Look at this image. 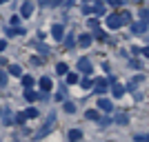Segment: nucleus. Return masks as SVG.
<instances>
[{"label": "nucleus", "mask_w": 149, "mask_h": 142, "mask_svg": "<svg viewBox=\"0 0 149 142\" xmlns=\"http://www.w3.org/2000/svg\"><path fill=\"white\" fill-rule=\"evenodd\" d=\"M54 127H56V116L51 113V116L47 118V124H45L42 129H40V131H38V133H36V138H45V136H47V133H49V131H54Z\"/></svg>", "instance_id": "nucleus-1"}, {"label": "nucleus", "mask_w": 149, "mask_h": 142, "mask_svg": "<svg viewBox=\"0 0 149 142\" xmlns=\"http://www.w3.org/2000/svg\"><path fill=\"white\" fill-rule=\"evenodd\" d=\"M107 27H109V29H120V27H123V18H120V13H111V16H107Z\"/></svg>", "instance_id": "nucleus-2"}, {"label": "nucleus", "mask_w": 149, "mask_h": 142, "mask_svg": "<svg viewBox=\"0 0 149 142\" xmlns=\"http://www.w3.org/2000/svg\"><path fill=\"white\" fill-rule=\"evenodd\" d=\"M96 107H98L100 111H105V113H109V111L113 109V105H111V102H109L107 98H100V100H98V105H96Z\"/></svg>", "instance_id": "nucleus-3"}, {"label": "nucleus", "mask_w": 149, "mask_h": 142, "mask_svg": "<svg viewBox=\"0 0 149 142\" xmlns=\"http://www.w3.org/2000/svg\"><path fill=\"white\" fill-rule=\"evenodd\" d=\"M93 87H96L93 91H98V93H105L107 89H109V80H102V78H100V80H96V82H93Z\"/></svg>", "instance_id": "nucleus-4"}, {"label": "nucleus", "mask_w": 149, "mask_h": 142, "mask_svg": "<svg viewBox=\"0 0 149 142\" xmlns=\"http://www.w3.org/2000/svg\"><path fill=\"white\" fill-rule=\"evenodd\" d=\"M131 31L134 33H145L147 31V22H143V20L140 22H131Z\"/></svg>", "instance_id": "nucleus-5"}, {"label": "nucleus", "mask_w": 149, "mask_h": 142, "mask_svg": "<svg viewBox=\"0 0 149 142\" xmlns=\"http://www.w3.org/2000/svg\"><path fill=\"white\" fill-rule=\"evenodd\" d=\"M82 140V131L80 129H71L69 131V142H80Z\"/></svg>", "instance_id": "nucleus-6"}, {"label": "nucleus", "mask_w": 149, "mask_h": 142, "mask_svg": "<svg viewBox=\"0 0 149 142\" xmlns=\"http://www.w3.org/2000/svg\"><path fill=\"white\" fill-rule=\"evenodd\" d=\"M78 69H80V71H85V73H89V71H91V64H89L87 58H80V60H78Z\"/></svg>", "instance_id": "nucleus-7"}, {"label": "nucleus", "mask_w": 149, "mask_h": 142, "mask_svg": "<svg viewBox=\"0 0 149 142\" xmlns=\"http://www.w3.org/2000/svg\"><path fill=\"white\" fill-rule=\"evenodd\" d=\"M20 13H22V16H25V18H29L31 13H33V5H31L29 0H27L25 5H22V9H20Z\"/></svg>", "instance_id": "nucleus-8"}, {"label": "nucleus", "mask_w": 149, "mask_h": 142, "mask_svg": "<svg viewBox=\"0 0 149 142\" xmlns=\"http://www.w3.org/2000/svg\"><path fill=\"white\" fill-rule=\"evenodd\" d=\"M62 31H65V29H62V25H54V27H51V36L56 38V40H60V38H62Z\"/></svg>", "instance_id": "nucleus-9"}, {"label": "nucleus", "mask_w": 149, "mask_h": 142, "mask_svg": "<svg viewBox=\"0 0 149 142\" xmlns=\"http://www.w3.org/2000/svg\"><path fill=\"white\" fill-rule=\"evenodd\" d=\"M40 89L42 91H51V78H47V76L40 78Z\"/></svg>", "instance_id": "nucleus-10"}, {"label": "nucleus", "mask_w": 149, "mask_h": 142, "mask_svg": "<svg viewBox=\"0 0 149 142\" xmlns=\"http://www.w3.org/2000/svg\"><path fill=\"white\" fill-rule=\"evenodd\" d=\"M9 73L16 76V78H20V76H22V69H20L18 64H9Z\"/></svg>", "instance_id": "nucleus-11"}, {"label": "nucleus", "mask_w": 149, "mask_h": 142, "mask_svg": "<svg viewBox=\"0 0 149 142\" xmlns=\"http://www.w3.org/2000/svg\"><path fill=\"white\" fill-rule=\"evenodd\" d=\"M22 87H25V89H31V87H33V76H22Z\"/></svg>", "instance_id": "nucleus-12"}, {"label": "nucleus", "mask_w": 149, "mask_h": 142, "mask_svg": "<svg viewBox=\"0 0 149 142\" xmlns=\"http://www.w3.org/2000/svg\"><path fill=\"white\" fill-rule=\"evenodd\" d=\"M85 118H87V120H100V113L96 111V109H89V111L85 113Z\"/></svg>", "instance_id": "nucleus-13"}, {"label": "nucleus", "mask_w": 149, "mask_h": 142, "mask_svg": "<svg viewBox=\"0 0 149 142\" xmlns=\"http://www.w3.org/2000/svg\"><path fill=\"white\" fill-rule=\"evenodd\" d=\"M56 71H58L60 76H67V73H69V69H67V64H65V62H58V64H56Z\"/></svg>", "instance_id": "nucleus-14"}, {"label": "nucleus", "mask_w": 149, "mask_h": 142, "mask_svg": "<svg viewBox=\"0 0 149 142\" xmlns=\"http://www.w3.org/2000/svg\"><path fill=\"white\" fill-rule=\"evenodd\" d=\"M25 100L33 102V100H38V93H36V91H31V89H27V91H25Z\"/></svg>", "instance_id": "nucleus-15"}, {"label": "nucleus", "mask_w": 149, "mask_h": 142, "mask_svg": "<svg viewBox=\"0 0 149 142\" xmlns=\"http://www.w3.org/2000/svg\"><path fill=\"white\" fill-rule=\"evenodd\" d=\"M91 40H93V38L89 36V33H87V36H80V44H82V47H89V44H91Z\"/></svg>", "instance_id": "nucleus-16"}, {"label": "nucleus", "mask_w": 149, "mask_h": 142, "mask_svg": "<svg viewBox=\"0 0 149 142\" xmlns=\"http://www.w3.org/2000/svg\"><path fill=\"white\" fill-rule=\"evenodd\" d=\"M62 109H65L67 113H76V105H74V102H65V107H62Z\"/></svg>", "instance_id": "nucleus-17"}, {"label": "nucleus", "mask_w": 149, "mask_h": 142, "mask_svg": "<svg viewBox=\"0 0 149 142\" xmlns=\"http://www.w3.org/2000/svg\"><path fill=\"white\" fill-rule=\"evenodd\" d=\"M140 20L149 25V9H140Z\"/></svg>", "instance_id": "nucleus-18"}, {"label": "nucleus", "mask_w": 149, "mask_h": 142, "mask_svg": "<svg viewBox=\"0 0 149 142\" xmlns=\"http://www.w3.org/2000/svg\"><path fill=\"white\" fill-rule=\"evenodd\" d=\"M120 18H123V25H129V22H131V16H129L127 11H123V13H120Z\"/></svg>", "instance_id": "nucleus-19"}, {"label": "nucleus", "mask_w": 149, "mask_h": 142, "mask_svg": "<svg viewBox=\"0 0 149 142\" xmlns=\"http://www.w3.org/2000/svg\"><path fill=\"white\" fill-rule=\"evenodd\" d=\"M123 93H125V89H123L120 85H116V87H113V96H116V98H120Z\"/></svg>", "instance_id": "nucleus-20"}, {"label": "nucleus", "mask_w": 149, "mask_h": 142, "mask_svg": "<svg viewBox=\"0 0 149 142\" xmlns=\"http://www.w3.org/2000/svg\"><path fill=\"white\" fill-rule=\"evenodd\" d=\"M74 82H78V76L76 73H67V85H74Z\"/></svg>", "instance_id": "nucleus-21"}, {"label": "nucleus", "mask_w": 149, "mask_h": 142, "mask_svg": "<svg viewBox=\"0 0 149 142\" xmlns=\"http://www.w3.org/2000/svg\"><path fill=\"white\" fill-rule=\"evenodd\" d=\"M11 120H13V113L7 109V111H5V122H7V124H11Z\"/></svg>", "instance_id": "nucleus-22"}, {"label": "nucleus", "mask_w": 149, "mask_h": 142, "mask_svg": "<svg viewBox=\"0 0 149 142\" xmlns=\"http://www.w3.org/2000/svg\"><path fill=\"white\" fill-rule=\"evenodd\" d=\"M116 122H118V124H127V116H125V113L116 116Z\"/></svg>", "instance_id": "nucleus-23"}, {"label": "nucleus", "mask_w": 149, "mask_h": 142, "mask_svg": "<svg viewBox=\"0 0 149 142\" xmlns=\"http://www.w3.org/2000/svg\"><path fill=\"white\" fill-rule=\"evenodd\" d=\"M93 11H96V13H102V11H105V5H102V2H96Z\"/></svg>", "instance_id": "nucleus-24"}, {"label": "nucleus", "mask_w": 149, "mask_h": 142, "mask_svg": "<svg viewBox=\"0 0 149 142\" xmlns=\"http://www.w3.org/2000/svg\"><path fill=\"white\" fill-rule=\"evenodd\" d=\"M91 29H98V18H89V22H87Z\"/></svg>", "instance_id": "nucleus-25"}, {"label": "nucleus", "mask_w": 149, "mask_h": 142, "mask_svg": "<svg viewBox=\"0 0 149 142\" xmlns=\"http://www.w3.org/2000/svg\"><path fill=\"white\" fill-rule=\"evenodd\" d=\"M25 120H27V113H18V116H16V122L18 124H22Z\"/></svg>", "instance_id": "nucleus-26"}, {"label": "nucleus", "mask_w": 149, "mask_h": 142, "mask_svg": "<svg viewBox=\"0 0 149 142\" xmlns=\"http://www.w3.org/2000/svg\"><path fill=\"white\" fill-rule=\"evenodd\" d=\"M25 113H27V118H36V116H38V111L33 109V107H31V109H27Z\"/></svg>", "instance_id": "nucleus-27"}, {"label": "nucleus", "mask_w": 149, "mask_h": 142, "mask_svg": "<svg viewBox=\"0 0 149 142\" xmlns=\"http://www.w3.org/2000/svg\"><path fill=\"white\" fill-rule=\"evenodd\" d=\"M82 87H85V89H91V87H93V82L89 80V78H85V80H82Z\"/></svg>", "instance_id": "nucleus-28"}, {"label": "nucleus", "mask_w": 149, "mask_h": 142, "mask_svg": "<svg viewBox=\"0 0 149 142\" xmlns=\"http://www.w3.org/2000/svg\"><path fill=\"white\" fill-rule=\"evenodd\" d=\"M65 44H67V47H74V44H76V40H74V38H71V36H69L67 40H65Z\"/></svg>", "instance_id": "nucleus-29"}, {"label": "nucleus", "mask_w": 149, "mask_h": 142, "mask_svg": "<svg viewBox=\"0 0 149 142\" xmlns=\"http://www.w3.org/2000/svg\"><path fill=\"white\" fill-rule=\"evenodd\" d=\"M100 124H102V127H107V124H111V120H109V118H100Z\"/></svg>", "instance_id": "nucleus-30"}, {"label": "nucleus", "mask_w": 149, "mask_h": 142, "mask_svg": "<svg viewBox=\"0 0 149 142\" xmlns=\"http://www.w3.org/2000/svg\"><path fill=\"white\" fill-rule=\"evenodd\" d=\"M125 0H109V5H113V7H120Z\"/></svg>", "instance_id": "nucleus-31"}, {"label": "nucleus", "mask_w": 149, "mask_h": 142, "mask_svg": "<svg viewBox=\"0 0 149 142\" xmlns=\"http://www.w3.org/2000/svg\"><path fill=\"white\" fill-rule=\"evenodd\" d=\"M96 38H100V40H105V31H100V29H96Z\"/></svg>", "instance_id": "nucleus-32"}, {"label": "nucleus", "mask_w": 149, "mask_h": 142, "mask_svg": "<svg viewBox=\"0 0 149 142\" xmlns=\"http://www.w3.org/2000/svg\"><path fill=\"white\" fill-rule=\"evenodd\" d=\"M5 82H7V73H5V71H0V85H5Z\"/></svg>", "instance_id": "nucleus-33"}, {"label": "nucleus", "mask_w": 149, "mask_h": 142, "mask_svg": "<svg viewBox=\"0 0 149 142\" xmlns=\"http://www.w3.org/2000/svg\"><path fill=\"white\" fill-rule=\"evenodd\" d=\"M143 56H145V58H149V47H145V49H143Z\"/></svg>", "instance_id": "nucleus-34"}, {"label": "nucleus", "mask_w": 149, "mask_h": 142, "mask_svg": "<svg viewBox=\"0 0 149 142\" xmlns=\"http://www.w3.org/2000/svg\"><path fill=\"white\" fill-rule=\"evenodd\" d=\"M5 47H7V42H5V40H0V51H5Z\"/></svg>", "instance_id": "nucleus-35"}, {"label": "nucleus", "mask_w": 149, "mask_h": 142, "mask_svg": "<svg viewBox=\"0 0 149 142\" xmlns=\"http://www.w3.org/2000/svg\"><path fill=\"white\" fill-rule=\"evenodd\" d=\"M60 2H62V0H51V7H58Z\"/></svg>", "instance_id": "nucleus-36"}, {"label": "nucleus", "mask_w": 149, "mask_h": 142, "mask_svg": "<svg viewBox=\"0 0 149 142\" xmlns=\"http://www.w3.org/2000/svg\"><path fill=\"white\" fill-rule=\"evenodd\" d=\"M0 113H2V107H0Z\"/></svg>", "instance_id": "nucleus-37"}, {"label": "nucleus", "mask_w": 149, "mask_h": 142, "mask_svg": "<svg viewBox=\"0 0 149 142\" xmlns=\"http://www.w3.org/2000/svg\"><path fill=\"white\" fill-rule=\"evenodd\" d=\"M134 2H140V0H134Z\"/></svg>", "instance_id": "nucleus-38"}, {"label": "nucleus", "mask_w": 149, "mask_h": 142, "mask_svg": "<svg viewBox=\"0 0 149 142\" xmlns=\"http://www.w3.org/2000/svg\"><path fill=\"white\" fill-rule=\"evenodd\" d=\"M0 2H5V0H0Z\"/></svg>", "instance_id": "nucleus-39"}]
</instances>
